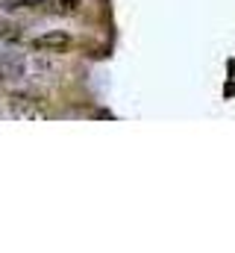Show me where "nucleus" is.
<instances>
[{
	"mask_svg": "<svg viewBox=\"0 0 235 253\" xmlns=\"http://www.w3.org/2000/svg\"><path fill=\"white\" fill-rule=\"evenodd\" d=\"M9 112L21 121H47V118H53V109L36 94H12L9 97Z\"/></svg>",
	"mask_w": 235,
	"mask_h": 253,
	"instance_id": "obj_1",
	"label": "nucleus"
},
{
	"mask_svg": "<svg viewBox=\"0 0 235 253\" xmlns=\"http://www.w3.org/2000/svg\"><path fill=\"white\" fill-rule=\"evenodd\" d=\"M74 44H77L74 36L65 33V30H47V33H41L30 42V47L41 56H65V53L74 50Z\"/></svg>",
	"mask_w": 235,
	"mask_h": 253,
	"instance_id": "obj_2",
	"label": "nucleus"
},
{
	"mask_svg": "<svg viewBox=\"0 0 235 253\" xmlns=\"http://www.w3.org/2000/svg\"><path fill=\"white\" fill-rule=\"evenodd\" d=\"M79 0H53V9H56L59 15H77L79 12Z\"/></svg>",
	"mask_w": 235,
	"mask_h": 253,
	"instance_id": "obj_3",
	"label": "nucleus"
},
{
	"mask_svg": "<svg viewBox=\"0 0 235 253\" xmlns=\"http://www.w3.org/2000/svg\"><path fill=\"white\" fill-rule=\"evenodd\" d=\"M6 80H9V77H6V71L0 68V88H6Z\"/></svg>",
	"mask_w": 235,
	"mask_h": 253,
	"instance_id": "obj_4",
	"label": "nucleus"
}]
</instances>
